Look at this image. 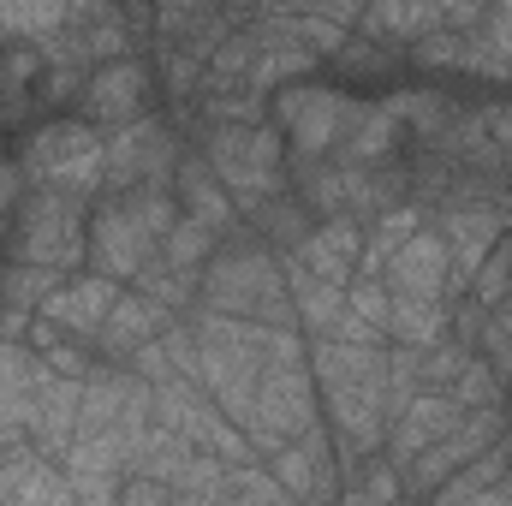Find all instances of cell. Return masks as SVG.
I'll return each mask as SVG.
<instances>
[{"instance_id": "6da1fadb", "label": "cell", "mask_w": 512, "mask_h": 506, "mask_svg": "<svg viewBox=\"0 0 512 506\" xmlns=\"http://www.w3.org/2000/svg\"><path fill=\"white\" fill-rule=\"evenodd\" d=\"M36 96H48V66L36 48H0V108L36 114Z\"/></svg>"}]
</instances>
